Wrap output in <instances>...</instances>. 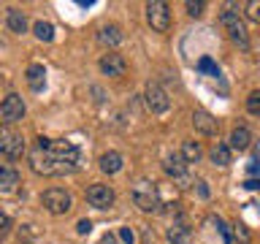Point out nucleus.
Instances as JSON below:
<instances>
[{"label":"nucleus","instance_id":"f3484780","mask_svg":"<svg viewBox=\"0 0 260 244\" xmlns=\"http://www.w3.org/2000/svg\"><path fill=\"white\" fill-rule=\"evenodd\" d=\"M19 187V171L0 163V193H14Z\"/></svg>","mask_w":260,"mask_h":244},{"label":"nucleus","instance_id":"aec40b11","mask_svg":"<svg viewBox=\"0 0 260 244\" xmlns=\"http://www.w3.org/2000/svg\"><path fill=\"white\" fill-rule=\"evenodd\" d=\"M98 41H101L103 46H119L122 41H125V36H122V30L117 24H106V27H101V33H98Z\"/></svg>","mask_w":260,"mask_h":244},{"label":"nucleus","instance_id":"72a5a7b5","mask_svg":"<svg viewBox=\"0 0 260 244\" xmlns=\"http://www.w3.org/2000/svg\"><path fill=\"white\" fill-rule=\"evenodd\" d=\"M103 244H117V241H114L111 233H106V236H103Z\"/></svg>","mask_w":260,"mask_h":244},{"label":"nucleus","instance_id":"7ed1b4c3","mask_svg":"<svg viewBox=\"0 0 260 244\" xmlns=\"http://www.w3.org/2000/svg\"><path fill=\"white\" fill-rule=\"evenodd\" d=\"M27 163L32 168V174L38 176H54V166H52V155H49V138L41 136L36 146H32V152L27 155Z\"/></svg>","mask_w":260,"mask_h":244},{"label":"nucleus","instance_id":"f03ea898","mask_svg":"<svg viewBox=\"0 0 260 244\" xmlns=\"http://www.w3.org/2000/svg\"><path fill=\"white\" fill-rule=\"evenodd\" d=\"M24 152H27L24 136L14 125H0V155H6L11 160H19Z\"/></svg>","mask_w":260,"mask_h":244},{"label":"nucleus","instance_id":"c85d7f7f","mask_svg":"<svg viewBox=\"0 0 260 244\" xmlns=\"http://www.w3.org/2000/svg\"><path fill=\"white\" fill-rule=\"evenodd\" d=\"M257 8H260L257 0H249V3H247V16H249L252 22H257V19H260V11H257Z\"/></svg>","mask_w":260,"mask_h":244},{"label":"nucleus","instance_id":"4468645a","mask_svg":"<svg viewBox=\"0 0 260 244\" xmlns=\"http://www.w3.org/2000/svg\"><path fill=\"white\" fill-rule=\"evenodd\" d=\"M166 239L171 244H190L192 231H190V225H187L184 220H174V223L168 225V231H166Z\"/></svg>","mask_w":260,"mask_h":244},{"label":"nucleus","instance_id":"9d476101","mask_svg":"<svg viewBox=\"0 0 260 244\" xmlns=\"http://www.w3.org/2000/svg\"><path fill=\"white\" fill-rule=\"evenodd\" d=\"M84 195H87V203H89V206H95V209H111L114 206V190L109 185L95 182V185L87 187Z\"/></svg>","mask_w":260,"mask_h":244},{"label":"nucleus","instance_id":"cd10ccee","mask_svg":"<svg viewBox=\"0 0 260 244\" xmlns=\"http://www.w3.org/2000/svg\"><path fill=\"white\" fill-rule=\"evenodd\" d=\"M14 228V223H11V217L6 215V211H0V239H3V236L8 233Z\"/></svg>","mask_w":260,"mask_h":244},{"label":"nucleus","instance_id":"6e6552de","mask_svg":"<svg viewBox=\"0 0 260 244\" xmlns=\"http://www.w3.org/2000/svg\"><path fill=\"white\" fill-rule=\"evenodd\" d=\"M146 22H149V27L154 33H168L171 30V8L168 3H160V0H154V3H146Z\"/></svg>","mask_w":260,"mask_h":244},{"label":"nucleus","instance_id":"f8f14e48","mask_svg":"<svg viewBox=\"0 0 260 244\" xmlns=\"http://www.w3.org/2000/svg\"><path fill=\"white\" fill-rule=\"evenodd\" d=\"M192 128L198 130L201 136H217V130H219V122L211 117L209 111H203V109H195L192 111Z\"/></svg>","mask_w":260,"mask_h":244},{"label":"nucleus","instance_id":"4be33fe9","mask_svg":"<svg viewBox=\"0 0 260 244\" xmlns=\"http://www.w3.org/2000/svg\"><path fill=\"white\" fill-rule=\"evenodd\" d=\"M179 155H182V160L187 163V166H190V163H198L201 160V144L198 141H184Z\"/></svg>","mask_w":260,"mask_h":244},{"label":"nucleus","instance_id":"ddd939ff","mask_svg":"<svg viewBox=\"0 0 260 244\" xmlns=\"http://www.w3.org/2000/svg\"><path fill=\"white\" fill-rule=\"evenodd\" d=\"M162 171L171 176V179H182V187H187V163L182 160V155L174 152V155H168L166 160H162Z\"/></svg>","mask_w":260,"mask_h":244},{"label":"nucleus","instance_id":"2f4dec72","mask_svg":"<svg viewBox=\"0 0 260 244\" xmlns=\"http://www.w3.org/2000/svg\"><path fill=\"white\" fill-rule=\"evenodd\" d=\"M198 193H201V198H209V187H206V182H203V179H198Z\"/></svg>","mask_w":260,"mask_h":244},{"label":"nucleus","instance_id":"2eb2a0df","mask_svg":"<svg viewBox=\"0 0 260 244\" xmlns=\"http://www.w3.org/2000/svg\"><path fill=\"white\" fill-rule=\"evenodd\" d=\"M24 81H27V87L32 89V93H41V89L46 87V68H44L41 63H32V65H27Z\"/></svg>","mask_w":260,"mask_h":244},{"label":"nucleus","instance_id":"0eeeda50","mask_svg":"<svg viewBox=\"0 0 260 244\" xmlns=\"http://www.w3.org/2000/svg\"><path fill=\"white\" fill-rule=\"evenodd\" d=\"M144 103H146V109H149L152 114H166L171 109V98H168V93L157 84V81H146Z\"/></svg>","mask_w":260,"mask_h":244},{"label":"nucleus","instance_id":"a211bd4d","mask_svg":"<svg viewBox=\"0 0 260 244\" xmlns=\"http://www.w3.org/2000/svg\"><path fill=\"white\" fill-rule=\"evenodd\" d=\"M98 163H101V171H103V174H119L122 166H125L122 155H119V152H114V149H111V152H103Z\"/></svg>","mask_w":260,"mask_h":244},{"label":"nucleus","instance_id":"1a4fd4ad","mask_svg":"<svg viewBox=\"0 0 260 244\" xmlns=\"http://www.w3.org/2000/svg\"><path fill=\"white\" fill-rule=\"evenodd\" d=\"M24 114H27V106H24L22 95L16 93H8L3 101H0V117H3L6 125H14V122L24 119Z\"/></svg>","mask_w":260,"mask_h":244},{"label":"nucleus","instance_id":"f257e3e1","mask_svg":"<svg viewBox=\"0 0 260 244\" xmlns=\"http://www.w3.org/2000/svg\"><path fill=\"white\" fill-rule=\"evenodd\" d=\"M49 155H52V166H54V176H65V174H76L81 166V149L73 141L65 138H49Z\"/></svg>","mask_w":260,"mask_h":244},{"label":"nucleus","instance_id":"b1692460","mask_svg":"<svg viewBox=\"0 0 260 244\" xmlns=\"http://www.w3.org/2000/svg\"><path fill=\"white\" fill-rule=\"evenodd\" d=\"M198 71L206 73V76H219V68H217V63L211 60V57H201V60H198Z\"/></svg>","mask_w":260,"mask_h":244},{"label":"nucleus","instance_id":"5701e85b","mask_svg":"<svg viewBox=\"0 0 260 244\" xmlns=\"http://www.w3.org/2000/svg\"><path fill=\"white\" fill-rule=\"evenodd\" d=\"M32 33H36V38L38 41H54V24L52 22H44V19H38L36 24H32Z\"/></svg>","mask_w":260,"mask_h":244},{"label":"nucleus","instance_id":"473e14b6","mask_svg":"<svg viewBox=\"0 0 260 244\" xmlns=\"http://www.w3.org/2000/svg\"><path fill=\"white\" fill-rule=\"evenodd\" d=\"M244 187H247V190H257V187H260V182H257L255 176H249L247 182H244Z\"/></svg>","mask_w":260,"mask_h":244},{"label":"nucleus","instance_id":"dca6fc26","mask_svg":"<svg viewBox=\"0 0 260 244\" xmlns=\"http://www.w3.org/2000/svg\"><path fill=\"white\" fill-rule=\"evenodd\" d=\"M228 146H231V152H233V149H239V152L249 149V146H252V133H249V128H244V125L233 128V130H231V138H228Z\"/></svg>","mask_w":260,"mask_h":244},{"label":"nucleus","instance_id":"c756f323","mask_svg":"<svg viewBox=\"0 0 260 244\" xmlns=\"http://www.w3.org/2000/svg\"><path fill=\"white\" fill-rule=\"evenodd\" d=\"M119 239L125 241V244H136V233H133V228H119Z\"/></svg>","mask_w":260,"mask_h":244},{"label":"nucleus","instance_id":"6ab92c4d","mask_svg":"<svg viewBox=\"0 0 260 244\" xmlns=\"http://www.w3.org/2000/svg\"><path fill=\"white\" fill-rule=\"evenodd\" d=\"M209 158H211L214 166L228 168L233 163V152H231V146H228V144H214V146H211V152H209Z\"/></svg>","mask_w":260,"mask_h":244},{"label":"nucleus","instance_id":"393cba45","mask_svg":"<svg viewBox=\"0 0 260 244\" xmlns=\"http://www.w3.org/2000/svg\"><path fill=\"white\" fill-rule=\"evenodd\" d=\"M231 236H236V239H239V244H252V233H249V228L244 225V223H236Z\"/></svg>","mask_w":260,"mask_h":244},{"label":"nucleus","instance_id":"39448f33","mask_svg":"<svg viewBox=\"0 0 260 244\" xmlns=\"http://www.w3.org/2000/svg\"><path fill=\"white\" fill-rule=\"evenodd\" d=\"M41 203H44V209L54 217L68 215V211L73 209V198H71V193L65 190V187H49V190H44Z\"/></svg>","mask_w":260,"mask_h":244},{"label":"nucleus","instance_id":"20e7f679","mask_svg":"<svg viewBox=\"0 0 260 244\" xmlns=\"http://www.w3.org/2000/svg\"><path fill=\"white\" fill-rule=\"evenodd\" d=\"M219 24L228 30V36H231L233 44H239L241 49H249V33H247V24H244V19L239 16V11H233V8L222 11L219 14Z\"/></svg>","mask_w":260,"mask_h":244},{"label":"nucleus","instance_id":"7c9ffc66","mask_svg":"<svg viewBox=\"0 0 260 244\" xmlns=\"http://www.w3.org/2000/svg\"><path fill=\"white\" fill-rule=\"evenodd\" d=\"M76 231H79L81 236H87L89 231H92V223H89V220H79V225H76Z\"/></svg>","mask_w":260,"mask_h":244},{"label":"nucleus","instance_id":"a878e982","mask_svg":"<svg viewBox=\"0 0 260 244\" xmlns=\"http://www.w3.org/2000/svg\"><path fill=\"white\" fill-rule=\"evenodd\" d=\"M247 111L255 114V117L260 114V93H257V89H252L249 98H247Z\"/></svg>","mask_w":260,"mask_h":244},{"label":"nucleus","instance_id":"423d86ee","mask_svg":"<svg viewBox=\"0 0 260 244\" xmlns=\"http://www.w3.org/2000/svg\"><path fill=\"white\" fill-rule=\"evenodd\" d=\"M133 203L141 211H146V215H154V211H160V206H162L157 187L152 182H144V179L133 187Z\"/></svg>","mask_w":260,"mask_h":244},{"label":"nucleus","instance_id":"bb28decb","mask_svg":"<svg viewBox=\"0 0 260 244\" xmlns=\"http://www.w3.org/2000/svg\"><path fill=\"white\" fill-rule=\"evenodd\" d=\"M184 8H187V14H190V16H201L203 8H206V3H203V0H187Z\"/></svg>","mask_w":260,"mask_h":244},{"label":"nucleus","instance_id":"412c9836","mask_svg":"<svg viewBox=\"0 0 260 244\" xmlns=\"http://www.w3.org/2000/svg\"><path fill=\"white\" fill-rule=\"evenodd\" d=\"M8 30L16 33V36H24L27 33V19H24V14L19 11V8H8Z\"/></svg>","mask_w":260,"mask_h":244},{"label":"nucleus","instance_id":"9b49d317","mask_svg":"<svg viewBox=\"0 0 260 244\" xmlns=\"http://www.w3.org/2000/svg\"><path fill=\"white\" fill-rule=\"evenodd\" d=\"M98 68H101L103 76H114V79H117V76H125V73H127V60L122 54H117V52H109V54L101 57Z\"/></svg>","mask_w":260,"mask_h":244}]
</instances>
